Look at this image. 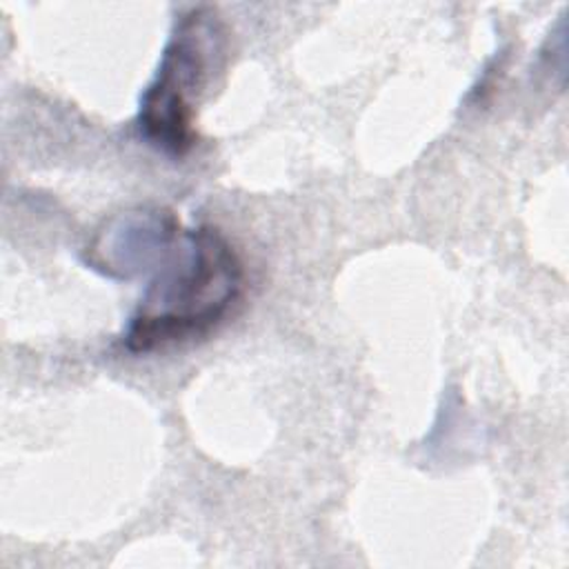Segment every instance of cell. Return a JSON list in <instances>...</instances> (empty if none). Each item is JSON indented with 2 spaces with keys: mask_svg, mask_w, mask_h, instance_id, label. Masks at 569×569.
I'll list each match as a JSON object with an SVG mask.
<instances>
[{
  "mask_svg": "<svg viewBox=\"0 0 569 569\" xmlns=\"http://www.w3.org/2000/svg\"><path fill=\"white\" fill-rule=\"evenodd\" d=\"M242 262L220 229L187 231L182 249L142 296L122 338L131 353H149L213 329L242 291Z\"/></svg>",
  "mask_w": 569,
  "mask_h": 569,
  "instance_id": "6da1fadb",
  "label": "cell"
},
{
  "mask_svg": "<svg viewBox=\"0 0 569 569\" xmlns=\"http://www.w3.org/2000/svg\"><path fill=\"white\" fill-rule=\"evenodd\" d=\"M224 53L227 29L216 9L196 7L180 16L140 98L138 127L149 144L169 156L193 147V107Z\"/></svg>",
  "mask_w": 569,
  "mask_h": 569,
  "instance_id": "7a4b0ae2",
  "label": "cell"
},
{
  "mask_svg": "<svg viewBox=\"0 0 569 569\" xmlns=\"http://www.w3.org/2000/svg\"><path fill=\"white\" fill-rule=\"evenodd\" d=\"M180 220L162 207H136L104 220L89 244L84 262L118 280H131L167 262L178 240Z\"/></svg>",
  "mask_w": 569,
  "mask_h": 569,
  "instance_id": "3957f363",
  "label": "cell"
}]
</instances>
